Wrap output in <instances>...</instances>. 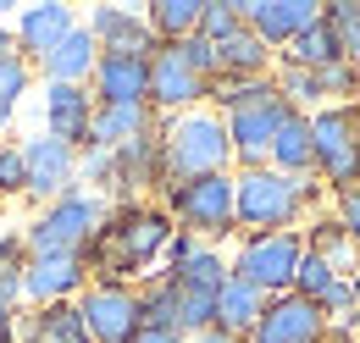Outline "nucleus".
Here are the masks:
<instances>
[{"mask_svg":"<svg viewBox=\"0 0 360 343\" xmlns=\"http://www.w3.org/2000/svg\"><path fill=\"white\" fill-rule=\"evenodd\" d=\"M172 233H178V221L167 216V205H144V200L111 205V216L100 221V233L84 250L89 283H134V277H144L155 260L167 255Z\"/></svg>","mask_w":360,"mask_h":343,"instance_id":"nucleus-1","label":"nucleus"},{"mask_svg":"<svg viewBox=\"0 0 360 343\" xmlns=\"http://www.w3.org/2000/svg\"><path fill=\"white\" fill-rule=\"evenodd\" d=\"M333 194L321 177H283L271 167H244L233 172V221L244 238H261V233H300L305 216L327 211Z\"/></svg>","mask_w":360,"mask_h":343,"instance_id":"nucleus-2","label":"nucleus"},{"mask_svg":"<svg viewBox=\"0 0 360 343\" xmlns=\"http://www.w3.org/2000/svg\"><path fill=\"white\" fill-rule=\"evenodd\" d=\"M161 150H167V177H211V172H233V144H227V122L200 105L183 117H161ZM167 183V188H172Z\"/></svg>","mask_w":360,"mask_h":343,"instance_id":"nucleus-3","label":"nucleus"},{"mask_svg":"<svg viewBox=\"0 0 360 343\" xmlns=\"http://www.w3.org/2000/svg\"><path fill=\"white\" fill-rule=\"evenodd\" d=\"M105 216H111V200H100L94 188L78 183L72 194H61L56 205H45L34 216V227L22 233V244H28V255H84Z\"/></svg>","mask_w":360,"mask_h":343,"instance_id":"nucleus-4","label":"nucleus"},{"mask_svg":"<svg viewBox=\"0 0 360 343\" xmlns=\"http://www.w3.org/2000/svg\"><path fill=\"white\" fill-rule=\"evenodd\" d=\"M311 117V150H316V177L327 183V194H349L360 188V100L349 105H321Z\"/></svg>","mask_w":360,"mask_h":343,"instance_id":"nucleus-5","label":"nucleus"},{"mask_svg":"<svg viewBox=\"0 0 360 343\" xmlns=\"http://www.w3.org/2000/svg\"><path fill=\"white\" fill-rule=\"evenodd\" d=\"M167 216L194 238H233V172H211V177H183L167 188Z\"/></svg>","mask_w":360,"mask_h":343,"instance_id":"nucleus-6","label":"nucleus"},{"mask_svg":"<svg viewBox=\"0 0 360 343\" xmlns=\"http://www.w3.org/2000/svg\"><path fill=\"white\" fill-rule=\"evenodd\" d=\"M300 260H305V238L300 233H261V238H244L227 266H233L238 283H250L266 299H277V294H294Z\"/></svg>","mask_w":360,"mask_h":343,"instance_id":"nucleus-7","label":"nucleus"},{"mask_svg":"<svg viewBox=\"0 0 360 343\" xmlns=\"http://www.w3.org/2000/svg\"><path fill=\"white\" fill-rule=\"evenodd\" d=\"M78 316H84L89 343H134L139 327H144L134 283H89L78 294Z\"/></svg>","mask_w":360,"mask_h":343,"instance_id":"nucleus-8","label":"nucleus"},{"mask_svg":"<svg viewBox=\"0 0 360 343\" xmlns=\"http://www.w3.org/2000/svg\"><path fill=\"white\" fill-rule=\"evenodd\" d=\"M294 117V105L283 100V89L277 94H266V100H255V105H244V111H233V117H222L227 122V144H233V167H266L271 155V138H277V128Z\"/></svg>","mask_w":360,"mask_h":343,"instance_id":"nucleus-9","label":"nucleus"},{"mask_svg":"<svg viewBox=\"0 0 360 343\" xmlns=\"http://www.w3.org/2000/svg\"><path fill=\"white\" fill-rule=\"evenodd\" d=\"M205 94H211V84L178 56V44H155V56H150V111L183 117V111H200Z\"/></svg>","mask_w":360,"mask_h":343,"instance_id":"nucleus-10","label":"nucleus"},{"mask_svg":"<svg viewBox=\"0 0 360 343\" xmlns=\"http://www.w3.org/2000/svg\"><path fill=\"white\" fill-rule=\"evenodd\" d=\"M89 94L94 105H150V56L144 50H100Z\"/></svg>","mask_w":360,"mask_h":343,"instance_id":"nucleus-11","label":"nucleus"},{"mask_svg":"<svg viewBox=\"0 0 360 343\" xmlns=\"http://www.w3.org/2000/svg\"><path fill=\"white\" fill-rule=\"evenodd\" d=\"M238 6H244V28L266 44L271 56H283L305 28L321 22V6L316 0H238Z\"/></svg>","mask_w":360,"mask_h":343,"instance_id":"nucleus-12","label":"nucleus"},{"mask_svg":"<svg viewBox=\"0 0 360 343\" xmlns=\"http://www.w3.org/2000/svg\"><path fill=\"white\" fill-rule=\"evenodd\" d=\"M22 161H28V194L39 205H56L61 194L78 188V150L61 144V138H50V133L22 138Z\"/></svg>","mask_w":360,"mask_h":343,"instance_id":"nucleus-13","label":"nucleus"},{"mask_svg":"<svg viewBox=\"0 0 360 343\" xmlns=\"http://www.w3.org/2000/svg\"><path fill=\"white\" fill-rule=\"evenodd\" d=\"M327 327H333V321H327L311 299H300V294H277V299H266V310H261L250 343H321V338H327Z\"/></svg>","mask_w":360,"mask_h":343,"instance_id":"nucleus-14","label":"nucleus"},{"mask_svg":"<svg viewBox=\"0 0 360 343\" xmlns=\"http://www.w3.org/2000/svg\"><path fill=\"white\" fill-rule=\"evenodd\" d=\"M89 288L84 255H28V277H22V299L39 304H72Z\"/></svg>","mask_w":360,"mask_h":343,"instance_id":"nucleus-15","label":"nucleus"},{"mask_svg":"<svg viewBox=\"0 0 360 343\" xmlns=\"http://www.w3.org/2000/svg\"><path fill=\"white\" fill-rule=\"evenodd\" d=\"M94 128V94L89 84H45V133L84 150Z\"/></svg>","mask_w":360,"mask_h":343,"instance_id":"nucleus-16","label":"nucleus"},{"mask_svg":"<svg viewBox=\"0 0 360 343\" xmlns=\"http://www.w3.org/2000/svg\"><path fill=\"white\" fill-rule=\"evenodd\" d=\"M72 28H78L72 6H56V0H50V6H28V11H17V22H11V34H17V56L39 67L50 50L72 34Z\"/></svg>","mask_w":360,"mask_h":343,"instance_id":"nucleus-17","label":"nucleus"},{"mask_svg":"<svg viewBox=\"0 0 360 343\" xmlns=\"http://www.w3.org/2000/svg\"><path fill=\"white\" fill-rule=\"evenodd\" d=\"M84 28L94 34L100 50H144V56H155V34H150L144 11H134V6H94Z\"/></svg>","mask_w":360,"mask_h":343,"instance_id":"nucleus-18","label":"nucleus"},{"mask_svg":"<svg viewBox=\"0 0 360 343\" xmlns=\"http://www.w3.org/2000/svg\"><path fill=\"white\" fill-rule=\"evenodd\" d=\"M94 61H100V44H94V34L78 22V28L56 44L34 72H45V84H89V78H94Z\"/></svg>","mask_w":360,"mask_h":343,"instance_id":"nucleus-19","label":"nucleus"},{"mask_svg":"<svg viewBox=\"0 0 360 343\" xmlns=\"http://www.w3.org/2000/svg\"><path fill=\"white\" fill-rule=\"evenodd\" d=\"M161 128V117L150 111V105H94V128H89V144L100 150H117V144H128V138H144V133ZM84 144V150H89Z\"/></svg>","mask_w":360,"mask_h":343,"instance_id":"nucleus-20","label":"nucleus"},{"mask_svg":"<svg viewBox=\"0 0 360 343\" xmlns=\"http://www.w3.org/2000/svg\"><path fill=\"white\" fill-rule=\"evenodd\" d=\"M300 238H305V255H321V260H333L344 277L360 266V250L349 244V233H344V221L333 216V205L327 211H316L305 216V227H300Z\"/></svg>","mask_w":360,"mask_h":343,"instance_id":"nucleus-21","label":"nucleus"},{"mask_svg":"<svg viewBox=\"0 0 360 343\" xmlns=\"http://www.w3.org/2000/svg\"><path fill=\"white\" fill-rule=\"evenodd\" d=\"M271 172H283V177H311L316 172V150H311V117L305 111H294L277 138H271V155H266Z\"/></svg>","mask_w":360,"mask_h":343,"instance_id":"nucleus-22","label":"nucleus"},{"mask_svg":"<svg viewBox=\"0 0 360 343\" xmlns=\"http://www.w3.org/2000/svg\"><path fill=\"white\" fill-rule=\"evenodd\" d=\"M217 67H222L217 78H271V72H277V56H271L250 28H238L233 39L217 44Z\"/></svg>","mask_w":360,"mask_h":343,"instance_id":"nucleus-23","label":"nucleus"},{"mask_svg":"<svg viewBox=\"0 0 360 343\" xmlns=\"http://www.w3.org/2000/svg\"><path fill=\"white\" fill-rule=\"evenodd\" d=\"M17 343H89L84 316H78V299L72 304H39V310L22 321Z\"/></svg>","mask_w":360,"mask_h":343,"instance_id":"nucleus-24","label":"nucleus"},{"mask_svg":"<svg viewBox=\"0 0 360 343\" xmlns=\"http://www.w3.org/2000/svg\"><path fill=\"white\" fill-rule=\"evenodd\" d=\"M261 310H266V294H261V288H250V283H238V277L222 283V294H217V327H222V332L250 338L255 321H261Z\"/></svg>","mask_w":360,"mask_h":343,"instance_id":"nucleus-25","label":"nucleus"},{"mask_svg":"<svg viewBox=\"0 0 360 343\" xmlns=\"http://www.w3.org/2000/svg\"><path fill=\"white\" fill-rule=\"evenodd\" d=\"M200 11H205V0H155L144 11V22H150L155 44H178L188 34H200Z\"/></svg>","mask_w":360,"mask_h":343,"instance_id":"nucleus-26","label":"nucleus"},{"mask_svg":"<svg viewBox=\"0 0 360 343\" xmlns=\"http://www.w3.org/2000/svg\"><path fill=\"white\" fill-rule=\"evenodd\" d=\"M333 61H344V50H338V39H333V28H327V22L305 28L300 39L277 56V67H305V72H316V67H333Z\"/></svg>","mask_w":360,"mask_h":343,"instance_id":"nucleus-27","label":"nucleus"},{"mask_svg":"<svg viewBox=\"0 0 360 343\" xmlns=\"http://www.w3.org/2000/svg\"><path fill=\"white\" fill-rule=\"evenodd\" d=\"M22 277H28V244H22V233H0V299L22 304Z\"/></svg>","mask_w":360,"mask_h":343,"instance_id":"nucleus-28","label":"nucleus"},{"mask_svg":"<svg viewBox=\"0 0 360 343\" xmlns=\"http://www.w3.org/2000/svg\"><path fill=\"white\" fill-rule=\"evenodd\" d=\"M321 22L333 28L344 61H355V67H360V0H333V6H321Z\"/></svg>","mask_w":360,"mask_h":343,"instance_id":"nucleus-29","label":"nucleus"},{"mask_svg":"<svg viewBox=\"0 0 360 343\" xmlns=\"http://www.w3.org/2000/svg\"><path fill=\"white\" fill-rule=\"evenodd\" d=\"M338 283H344V271H338L333 260L305 255V260H300V277H294V294H300V299H311L316 310H321V299H327V294H333Z\"/></svg>","mask_w":360,"mask_h":343,"instance_id":"nucleus-30","label":"nucleus"},{"mask_svg":"<svg viewBox=\"0 0 360 343\" xmlns=\"http://www.w3.org/2000/svg\"><path fill=\"white\" fill-rule=\"evenodd\" d=\"M238 28H244V6H238V0H205V11H200V39L222 44V39H233Z\"/></svg>","mask_w":360,"mask_h":343,"instance_id":"nucleus-31","label":"nucleus"},{"mask_svg":"<svg viewBox=\"0 0 360 343\" xmlns=\"http://www.w3.org/2000/svg\"><path fill=\"white\" fill-rule=\"evenodd\" d=\"M34 89V61H22V56H6L0 61V105L6 111H17V100Z\"/></svg>","mask_w":360,"mask_h":343,"instance_id":"nucleus-32","label":"nucleus"},{"mask_svg":"<svg viewBox=\"0 0 360 343\" xmlns=\"http://www.w3.org/2000/svg\"><path fill=\"white\" fill-rule=\"evenodd\" d=\"M11 194H28V161H22V144H0V200Z\"/></svg>","mask_w":360,"mask_h":343,"instance_id":"nucleus-33","label":"nucleus"},{"mask_svg":"<svg viewBox=\"0 0 360 343\" xmlns=\"http://www.w3.org/2000/svg\"><path fill=\"white\" fill-rule=\"evenodd\" d=\"M178 56L200 72V78H205V84H217V72H222V67H217V44H211V39L188 34V39H178Z\"/></svg>","mask_w":360,"mask_h":343,"instance_id":"nucleus-34","label":"nucleus"},{"mask_svg":"<svg viewBox=\"0 0 360 343\" xmlns=\"http://www.w3.org/2000/svg\"><path fill=\"white\" fill-rule=\"evenodd\" d=\"M333 216L344 221V233H349V244L360 250V188H349V194H333Z\"/></svg>","mask_w":360,"mask_h":343,"instance_id":"nucleus-35","label":"nucleus"},{"mask_svg":"<svg viewBox=\"0 0 360 343\" xmlns=\"http://www.w3.org/2000/svg\"><path fill=\"white\" fill-rule=\"evenodd\" d=\"M200 250H205V238H194V233H172V244H167V255H161V271H172V266H183V260L188 255H200Z\"/></svg>","mask_w":360,"mask_h":343,"instance_id":"nucleus-36","label":"nucleus"},{"mask_svg":"<svg viewBox=\"0 0 360 343\" xmlns=\"http://www.w3.org/2000/svg\"><path fill=\"white\" fill-rule=\"evenodd\" d=\"M17 332H22V316H17V304L0 299V343H17Z\"/></svg>","mask_w":360,"mask_h":343,"instance_id":"nucleus-37","label":"nucleus"},{"mask_svg":"<svg viewBox=\"0 0 360 343\" xmlns=\"http://www.w3.org/2000/svg\"><path fill=\"white\" fill-rule=\"evenodd\" d=\"M134 343H188V338H183V332H155V327H139Z\"/></svg>","mask_w":360,"mask_h":343,"instance_id":"nucleus-38","label":"nucleus"},{"mask_svg":"<svg viewBox=\"0 0 360 343\" xmlns=\"http://www.w3.org/2000/svg\"><path fill=\"white\" fill-rule=\"evenodd\" d=\"M188 343H250V338H233L222 327H211V332H200V338H188Z\"/></svg>","mask_w":360,"mask_h":343,"instance_id":"nucleus-39","label":"nucleus"},{"mask_svg":"<svg viewBox=\"0 0 360 343\" xmlns=\"http://www.w3.org/2000/svg\"><path fill=\"white\" fill-rule=\"evenodd\" d=\"M6 56H17V34H11L6 22H0V61H6Z\"/></svg>","mask_w":360,"mask_h":343,"instance_id":"nucleus-40","label":"nucleus"},{"mask_svg":"<svg viewBox=\"0 0 360 343\" xmlns=\"http://www.w3.org/2000/svg\"><path fill=\"white\" fill-rule=\"evenodd\" d=\"M349 294H355V332H360V266L349 271Z\"/></svg>","mask_w":360,"mask_h":343,"instance_id":"nucleus-41","label":"nucleus"},{"mask_svg":"<svg viewBox=\"0 0 360 343\" xmlns=\"http://www.w3.org/2000/svg\"><path fill=\"white\" fill-rule=\"evenodd\" d=\"M11 122H17V111H6V105H0V144H6V133H11Z\"/></svg>","mask_w":360,"mask_h":343,"instance_id":"nucleus-42","label":"nucleus"},{"mask_svg":"<svg viewBox=\"0 0 360 343\" xmlns=\"http://www.w3.org/2000/svg\"><path fill=\"white\" fill-rule=\"evenodd\" d=\"M6 17H11V0H0V22H6Z\"/></svg>","mask_w":360,"mask_h":343,"instance_id":"nucleus-43","label":"nucleus"}]
</instances>
